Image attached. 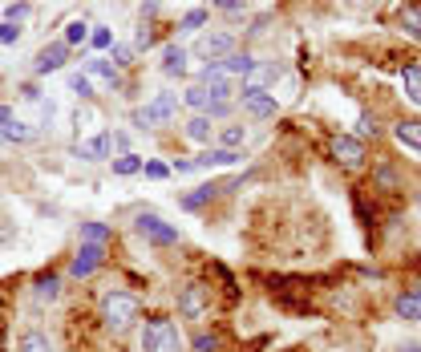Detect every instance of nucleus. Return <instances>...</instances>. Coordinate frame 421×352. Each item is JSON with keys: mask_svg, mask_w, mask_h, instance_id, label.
Listing matches in <instances>:
<instances>
[{"mask_svg": "<svg viewBox=\"0 0 421 352\" xmlns=\"http://www.w3.org/2000/svg\"><path fill=\"white\" fill-rule=\"evenodd\" d=\"M138 316H142V304H138V296H130V291H106L101 296V324L110 328V332H130L134 324H138Z\"/></svg>", "mask_w": 421, "mask_h": 352, "instance_id": "nucleus-1", "label": "nucleus"}, {"mask_svg": "<svg viewBox=\"0 0 421 352\" xmlns=\"http://www.w3.org/2000/svg\"><path fill=\"white\" fill-rule=\"evenodd\" d=\"M138 340H142V352H187V337L178 332V324L170 316H150Z\"/></svg>", "mask_w": 421, "mask_h": 352, "instance_id": "nucleus-2", "label": "nucleus"}, {"mask_svg": "<svg viewBox=\"0 0 421 352\" xmlns=\"http://www.w3.org/2000/svg\"><path fill=\"white\" fill-rule=\"evenodd\" d=\"M178 101H182L178 94H154L142 110H134V126L138 130H158V126H166V122H175Z\"/></svg>", "mask_w": 421, "mask_h": 352, "instance_id": "nucleus-3", "label": "nucleus"}, {"mask_svg": "<svg viewBox=\"0 0 421 352\" xmlns=\"http://www.w3.org/2000/svg\"><path fill=\"white\" fill-rule=\"evenodd\" d=\"M178 312H182V320H207L210 316V288L187 284V288L178 291Z\"/></svg>", "mask_w": 421, "mask_h": 352, "instance_id": "nucleus-4", "label": "nucleus"}, {"mask_svg": "<svg viewBox=\"0 0 421 352\" xmlns=\"http://www.w3.org/2000/svg\"><path fill=\"white\" fill-rule=\"evenodd\" d=\"M134 227H138V235H142L146 243H158V247H175V243H178L175 227L166 223V219H158V215H150V210H146V215H138V219H134Z\"/></svg>", "mask_w": 421, "mask_h": 352, "instance_id": "nucleus-5", "label": "nucleus"}, {"mask_svg": "<svg viewBox=\"0 0 421 352\" xmlns=\"http://www.w3.org/2000/svg\"><path fill=\"white\" fill-rule=\"evenodd\" d=\"M279 73H284V65L279 61H256V69L243 77L239 94H256V89H263V94H272L275 81H279Z\"/></svg>", "mask_w": 421, "mask_h": 352, "instance_id": "nucleus-6", "label": "nucleus"}, {"mask_svg": "<svg viewBox=\"0 0 421 352\" xmlns=\"http://www.w3.org/2000/svg\"><path fill=\"white\" fill-rule=\"evenodd\" d=\"M101 263H106V247H97V243H81L77 256H73V263H69V275H73V279H89Z\"/></svg>", "mask_w": 421, "mask_h": 352, "instance_id": "nucleus-7", "label": "nucleus"}, {"mask_svg": "<svg viewBox=\"0 0 421 352\" xmlns=\"http://www.w3.org/2000/svg\"><path fill=\"white\" fill-rule=\"evenodd\" d=\"M194 53L207 57V61H223L227 53H235V37H231V32H203V37L194 41Z\"/></svg>", "mask_w": 421, "mask_h": 352, "instance_id": "nucleus-8", "label": "nucleus"}, {"mask_svg": "<svg viewBox=\"0 0 421 352\" xmlns=\"http://www.w3.org/2000/svg\"><path fill=\"white\" fill-rule=\"evenodd\" d=\"M332 158L353 170V166L365 162V142H360L356 134H337V138H332Z\"/></svg>", "mask_w": 421, "mask_h": 352, "instance_id": "nucleus-9", "label": "nucleus"}, {"mask_svg": "<svg viewBox=\"0 0 421 352\" xmlns=\"http://www.w3.org/2000/svg\"><path fill=\"white\" fill-rule=\"evenodd\" d=\"M239 110L247 113V118L263 122V118H275L279 101H275V94H263V89H256V94H239Z\"/></svg>", "mask_w": 421, "mask_h": 352, "instance_id": "nucleus-10", "label": "nucleus"}, {"mask_svg": "<svg viewBox=\"0 0 421 352\" xmlns=\"http://www.w3.org/2000/svg\"><path fill=\"white\" fill-rule=\"evenodd\" d=\"M65 57H69V45L65 41H53V45H45L41 53H37V61H32V73L37 77H45V73H57L65 65Z\"/></svg>", "mask_w": 421, "mask_h": 352, "instance_id": "nucleus-11", "label": "nucleus"}, {"mask_svg": "<svg viewBox=\"0 0 421 352\" xmlns=\"http://www.w3.org/2000/svg\"><path fill=\"white\" fill-rule=\"evenodd\" d=\"M243 162V150H227V146H207L199 158H194V166L199 170H210V166H239Z\"/></svg>", "mask_w": 421, "mask_h": 352, "instance_id": "nucleus-12", "label": "nucleus"}, {"mask_svg": "<svg viewBox=\"0 0 421 352\" xmlns=\"http://www.w3.org/2000/svg\"><path fill=\"white\" fill-rule=\"evenodd\" d=\"M73 154H77L81 162H106L113 154L110 146V134H94V138H85V142L73 146Z\"/></svg>", "mask_w": 421, "mask_h": 352, "instance_id": "nucleus-13", "label": "nucleus"}, {"mask_svg": "<svg viewBox=\"0 0 421 352\" xmlns=\"http://www.w3.org/2000/svg\"><path fill=\"white\" fill-rule=\"evenodd\" d=\"M215 122H210L207 113H191V118H187V126H182V134H187V138H191V142H199V146H210V138H215Z\"/></svg>", "mask_w": 421, "mask_h": 352, "instance_id": "nucleus-14", "label": "nucleus"}, {"mask_svg": "<svg viewBox=\"0 0 421 352\" xmlns=\"http://www.w3.org/2000/svg\"><path fill=\"white\" fill-rule=\"evenodd\" d=\"M393 312H397L401 320H421V284H413V288H405L401 296H397V304H393Z\"/></svg>", "mask_w": 421, "mask_h": 352, "instance_id": "nucleus-15", "label": "nucleus"}, {"mask_svg": "<svg viewBox=\"0 0 421 352\" xmlns=\"http://www.w3.org/2000/svg\"><path fill=\"white\" fill-rule=\"evenodd\" d=\"M219 65H223L227 77H247V73L256 69V57H251L247 49H235V53H227V57H223Z\"/></svg>", "mask_w": 421, "mask_h": 352, "instance_id": "nucleus-16", "label": "nucleus"}, {"mask_svg": "<svg viewBox=\"0 0 421 352\" xmlns=\"http://www.w3.org/2000/svg\"><path fill=\"white\" fill-rule=\"evenodd\" d=\"M187 57H191V53L182 45H166L162 49V73H166V77H182V73H187Z\"/></svg>", "mask_w": 421, "mask_h": 352, "instance_id": "nucleus-17", "label": "nucleus"}, {"mask_svg": "<svg viewBox=\"0 0 421 352\" xmlns=\"http://www.w3.org/2000/svg\"><path fill=\"white\" fill-rule=\"evenodd\" d=\"M393 138L421 158V122H397V126H393Z\"/></svg>", "mask_w": 421, "mask_h": 352, "instance_id": "nucleus-18", "label": "nucleus"}, {"mask_svg": "<svg viewBox=\"0 0 421 352\" xmlns=\"http://www.w3.org/2000/svg\"><path fill=\"white\" fill-rule=\"evenodd\" d=\"M401 89H405V97H409L413 106H421V65L417 61L401 65Z\"/></svg>", "mask_w": 421, "mask_h": 352, "instance_id": "nucleus-19", "label": "nucleus"}, {"mask_svg": "<svg viewBox=\"0 0 421 352\" xmlns=\"http://www.w3.org/2000/svg\"><path fill=\"white\" fill-rule=\"evenodd\" d=\"M85 69H89V73H94V77L110 81L113 89H118V85H122V69H118V65H113V61H106V57H94V61H85Z\"/></svg>", "mask_w": 421, "mask_h": 352, "instance_id": "nucleus-20", "label": "nucleus"}, {"mask_svg": "<svg viewBox=\"0 0 421 352\" xmlns=\"http://www.w3.org/2000/svg\"><path fill=\"white\" fill-rule=\"evenodd\" d=\"M397 25H401V32L409 37V41H417L421 45V8H413V4L401 8V13H397Z\"/></svg>", "mask_w": 421, "mask_h": 352, "instance_id": "nucleus-21", "label": "nucleus"}, {"mask_svg": "<svg viewBox=\"0 0 421 352\" xmlns=\"http://www.w3.org/2000/svg\"><path fill=\"white\" fill-rule=\"evenodd\" d=\"M215 134H219V146H227V150H239V146L247 142V126H243V122H231V126L215 130Z\"/></svg>", "mask_w": 421, "mask_h": 352, "instance_id": "nucleus-22", "label": "nucleus"}, {"mask_svg": "<svg viewBox=\"0 0 421 352\" xmlns=\"http://www.w3.org/2000/svg\"><path fill=\"white\" fill-rule=\"evenodd\" d=\"M16 352H53V344H49L45 332H20V340H16Z\"/></svg>", "mask_w": 421, "mask_h": 352, "instance_id": "nucleus-23", "label": "nucleus"}, {"mask_svg": "<svg viewBox=\"0 0 421 352\" xmlns=\"http://www.w3.org/2000/svg\"><path fill=\"white\" fill-rule=\"evenodd\" d=\"M81 243H97V247H106V243H110V227H106V223H81Z\"/></svg>", "mask_w": 421, "mask_h": 352, "instance_id": "nucleus-24", "label": "nucleus"}, {"mask_svg": "<svg viewBox=\"0 0 421 352\" xmlns=\"http://www.w3.org/2000/svg\"><path fill=\"white\" fill-rule=\"evenodd\" d=\"M219 191H223L219 182H210V187H199L194 194H187V199H182V210H199V207H203V203L210 199V194H219Z\"/></svg>", "mask_w": 421, "mask_h": 352, "instance_id": "nucleus-25", "label": "nucleus"}, {"mask_svg": "<svg viewBox=\"0 0 421 352\" xmlns=\"http://www.w3.org/2000/svg\"><path fill=\"white\" fill-rule=\"evenodd\" d=\"M57 296H61V279H57V275H41V279H37V300H49V304H53Z\"/></svg>", "mask_w": 421, "mask_h": 352, "instance_id": "nucleus-26", "label": "nucleus"}, {"mask_svg": "<svg viewBox=\"0 0 421 352\" xmlns=\"http://www.w3.org/2000/svg\"><path fill=\"white\" fill-rule=\"evenodd\" d=\"M113 162V175H138V170H142V158H138V154H118V158H110Z\"/></svg>", "mask_w": 421, "mask_h": 352, "instance_id": "nucleus-27", "label": "nucleus"}, {"mask_svg": "<svg viewBox=\"0 0 421 352\" xmlns=\"http://www.w3.org/2000/svg\"><path fill=\"white\" fill-rule=\"evenodd\" d=\"M61 41H65V45H81V41H89V25H85V20H69Z\"/></svg>", "mask_w": 421, "mask_h": 352, "instance_id": "nucleus-28", "label": "nucleus"}, {"mask_svg": "<svg viewBox=\"0 0 421 352\" xmlns=\"http://www.w3.org/2000/svg\"><path fill=\"white\" fill-rule=\"evenodd\" d=\"M203 25H207V8H191L178 20V32H194V29H203Z\"/></svg>", "mask_w": 421, "mask_h": 352, "instance_id": "nucleus-29", "label": "nucleus"}, {"mask_svg": "<svg viewBox=\"0 0 421 352\" xmlns=\"http://www.w3.org/2000/svg\"><path fill=\"white\" fill-rule=\"evenodd\" d=\"M69 89H73L81 101H89V97H94V85H89V77H85V73H69Z\"/></svg>", "mask_w": 421, "mask_h": 352, "instance_id": "nucleus-30", "label": "nucleus"}, {"mask_svg": "<svg viewBox=\"0 0 421 352\" xmlns=\"http://www.w3.org/2000/svg\"><path fill=\"white\" fill-rule=\"evenodd\" d=\"M187 348H194V352H219V337H215V332H199Z\"/></svg>", "mask_w": 421, "mask_h": 352, "instance_id": "nucleus-31", "label": "nucleus"}, {"mask_svg": "<svg viewBox=\"0 0 421 352\" xmlns=\"http://www.w3.org/2000/svg\"><path fill=\"white\" fill-rule=\"evenodd\" d=\"M231 113H235V101H210V106H207L210 122H223V118H231Z\"/></svg>", "mask_w": 421, "mask_h": 352, "instance_id": "nucleus-32", "label": "nucleus"}, {"mask_svg": "<svg viewBox=\"0 0 421 352\" xmlns=\"http://www.w3.org/2000/svg\"><path fill=\"white\" fill-rule=\"evenodd\" d=\"M356 126H360V130H356V138H360V142H365L369 134H372V138L381 134V126H377V118H369V113H360V122H356Z\"/></svg>", "mask_w": 421, "mask_h": 352, "instance_id": "nucleus-33", "label": "nucleus"}, {"mask_svg": "<svg viewBox=\"0 0 421 352\" xmlns=\"http://www.w3.org/2000/svg\"><path fill=\"white\" fill-rule=\"evenodd\" d=\"M89 45H94V49H113V32L97 25V29L89 32Z\"/></svg>", "mask_w": 421, "mask_h": 352, "instance_id": "nucleus-34", "label": "nucleus"}, {"mask_svg": "<svg viewBox=\"0 0 421 352\" xmlns=\"http://www.w3.org/2000/svg\"><path fill=\"white\" fill-rule=\"evenodd\" d=\"M110 53H113L110 61L118 65V69H126V65H134V49H126V45H113Z\"/></svg>", "mask_w": 421, "mask_h": 352, "instance_id": "nucleus-35", "label": "nucleus"}, {"mask_svg": "<svg viewBox=\"0 0 421 352\" xmlns=\"http://www.w3.org/2000/svg\"><path fill=\"white\" fill-rule=\"evenodd\" d=\"M16 41H20V25L4 20V25H0V45H16Z\"/></svg>", "mask_w": 421, "mask_h": 352, "instance_id": "nucleus-36", "label": "nucleus"}, {"mask_svg": "<svg viewBox=\"0 0 421 352\" xmlns=\"http://www.w3.org/2000/svg\"><path fill=\"white\" fill-rule=\"evenodd\" d=\"M210 8H219V13H247V0H210Z\"/></svg>", "mask_w": 421, "mask_h": 352, "instance_id": "nucleus-37", "label": "nucleus"}, {"mask_svg": "<svg viewBox=\"0 0 421 352\" xmlns=\"http://www.w3.org/2000/svg\"><path fill=\"white\" fill-rule=\"evenodd\" d=\"M110 146L118 150V154H130V134H122V130H113V134H110Z\"/></svg>", "mask_w": 421, "mask_h": 352, "instance_id": "nucleus-38", "label": "nucleus"}, {"mask_svg": "<svg viewBox=\"0 0 421 352\" xmlns=\"http://www.w3.org/2000/svg\"><path fill=\"white\" fill-rule=\"evenodd\" d=\"M29 16V4H8V13H4V20H13V25H20Z\"/></svg>", "mask_w": 421, "mask_h": 352, "instance_id": "nucleus-39", "label": "nucleus"}, {"mask_svg": "<svg viewBox=\"0 0 421 352\" xmlns=\"http://www.w3.org/2000/svg\"><path fill=\"white\" fill-rule=\"evenodd\" d=\"M170 170H175V175H191V170H199V166H194V158H175Z\"/></svg>", "mask_w": 421, "mask_h": 352, "instance_id": "nucleus-40", "label": "nucleus"}, {"mask_svg": "<svg viewBox=\"0 0 421 352\" xmlns=\"http://www.w3.org/2000/svg\"><path fill=\"white\" fill-rule=\"evenodd\" d=\"M16 122V113H13V106H0V134H4V130L13 126Z\"/></svg>", "mask_w": 421, "mask_h": 352, "instance_id": "nucleus-41", "label": "nucleus"}, {"mask_svg": "<svg viewBox=\"0 0 421 352\" xmlns=\"http://www.w3.org/2000/svg\"><path fill=\"white\" fill-rule=\"evenodd\" d=\"M146 175H150V178H166V175H170V166H162V162H146Z\"/></svg>", "mask_w": 421, "mask_h": 352, "instance_id": "nucleus-42", "label": "nucleus"}, {"mask_svg": "<svg viewBox=\"0 0 421 352\" xmlns=\"http://www.w3.org/2000/svg\"><path fill=\"white\" fill-rule=\"evenodd\" d=\"M397 352H421V340H409V344H401Z\"/></svg>", "mask_w": 421, "mask_h": 352, "instance_id": "nucleus-43", "label": "nucleus"}]
</instances>
